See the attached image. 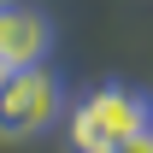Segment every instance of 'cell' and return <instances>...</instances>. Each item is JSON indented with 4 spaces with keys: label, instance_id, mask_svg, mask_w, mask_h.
I'll use <instances>...</instances> for the list:
<instances>
[{
    "label": "cell",
    "instance_id": "cell-1",
    "mask_svg": "<svg viewBox=\"0 0 153 153\" xmlns=\"http://www.w3.org/2000/svg\"><path fill=\"white\" fill-rule=\"evenodd\" d=\"M141 130H153V106L135 88H118V82L94 88L71 112V147L76 153H106V147H118V141H130Z\"/></svg>",
    "mask_w": 153,
    "mask_h": 153
},
{
    "label": "cell",
    "instance_id": "cell-2",
    "mask_svg": "<svg viewBox=\"0 0 153 153\" xmlns=\"http://www.w3.org/2000/svg\"><path fill=\"white\" fill-rule=\"evenodd\" d=\"M59 118V76L47 65H18L0 76V135H36Z\"/></svg>",
    "mask_w": 153,
    "mask_h": 153
},
{
    "label": "cell",
    "instance_id": "cell-3",
    "mask_svg": "<svg viewBox=\"0 0 153 153\" xmlns=\"http://www.w3.org/2000/svg\"><path fill=\"white\" fill-rule=\"evenodd\" d=\"M53 47V30L41 18L36 6H24V0H0V65L6 71H18V65H41Z\"/></svg>",
    "mask_w": 153,
    "mask_h": 153
},
{
    "label": "cell",
    "instance_id": "cell-4",
    "mask_svg": "<svg viewBox=\"0 0 153 153\" xmlns=\"http://www.w3.org/2000/svg\"><path fill=\"white\" fill-rule=\"evenodd\" d=\"M106 153H153V130L130 135V141H118V147H106Z\"/></svg>",
    "mask_w": 153,
    "mask_h": 153
},
{
    "label": "cell",
    "instance_id": "cell-5",
    "mask_svg": "<svg viewBox=\"0 0 153 153\" xmlns=\"http://www.w3.org/2000/svg\"><path fill=\"white\" fill-rule=\"evenodd\" d=\"M0 76H6V65H0Z\"/></svg>",
    "mask_w": 153,
    "mask_h": 153
}]
</instances>
